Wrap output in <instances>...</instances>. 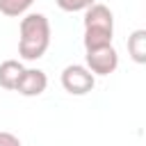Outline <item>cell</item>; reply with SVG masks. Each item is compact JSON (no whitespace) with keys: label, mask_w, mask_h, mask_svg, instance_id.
<instances>
[{"label":"cell","mask_w":146,"mask_h":146,"mask_svg":"<svg viewBox=\"0 0 146 146\" xmlns=\"http://www.w3.org/2000/svg\"><path fill=\"white\" fill-rule=\"evenodd\" d=\"M18 55L25 62L41 59L50 46V21L43 14H25L21 18Z\"/></svg>","instance_id":"cell-1"},{"label":"cell","mask_w":146,"mask_h":146,"mask_svg":"<svg viewBox=\"0 0 146 146\" xmlns=\"http://www.w3.org/2000/svg\"><path fill=\"white\" fill-rule=\"evenodd\" d=\"M25 66L18 62V59H5L0 64V87L7 89V91H14L16 84H18V78L23 75Z\"/></svg>","instance_id":"cell-7"},{"label":"cell","mask_w":146,"mask_h":146,"mask_svg":"<svg viewBox=\"0 0 146 146\" xmlns=\"http://www.w3.org/2000/svg\"><path fill=\"white\" fill-rule=\"evenodd\" d=\"M112 39H114V30H103V27H84V36H82L84 52H87V50H98V48L112 46Z\"/></svg>","instance_id":"cell-6"},{"label":"cell","mask_w":146,"mask_h":146,"mask_svg":"<svg viewBox=\"0 0 146 146\" xmlns=\"http://www.w3.org/2000/svg\"><path fill=\"white\" fill-rule=\"evenodd\" d=\"M84 27H103V30H114V14L110 7L94 2L91 7L84 9Z\"/></svg>","instance_id":"cell-5"},{"label":"cell","mask_w":146,"mask_h":146,"mask_svg":"<svg viewBox=\"0 0 146 146\" xmlns=\"http://www.w3.org/2000/svg\"><path fill=\"white\" fill-rule=\"evenodd\" d=\"M128 55L135 64H146V30L139 27L128 36Z\"/></svg>","instance_id":"cell-8"},{"label":"cell","mask_w":146,"mask_h":146,"mask_svg":"<svg viewBox=\"0 0 146 146\" xmlns=\"http://www.w3.org/2000/svg\"><path fill=\"white\" fill-rule=\"evenodd\" d=\"M57 2V7L62 9V11H84L87 7H91L96 0H55Z\"/></svg>","instance_id":"cell-10"},{"label":"cell","mask_w":146,"mask_h":146,"mask_svg":"<svg viewBox=\"0 0 146 146\" xmlns=\"http://www.w3.org/2000/svg\"><path fill=\"white\" fill-rule=\"evenodd\" d=\"M46 87H48V75L41 68H25L14 91H18L25 98H34V96H41Z\"/></svg>","instance_id":"cell-4"},{"label":"cell","mask_w":146,"mask_h":146,"mask_svg":"<svg viewBox=\"0 0 146 146\" xmlns=\"http://www.w3.org/2000/svg\"><path fill=\"white\" fill-rule=\"evenodd\" d=\"M84 66L94 75H110L119 66V52H116L114 46H105V48H98V50H87Z\"/></svg>","instance_id":"cell-3"},{"label":"cell","mask_w":146,"mask_h":146,"mask_svg":"<svg viewBox=\"0 0 146 146\" xmlns=\"http://www.w3.org/2000/svg\"><path fill=\"white\" fill-rule=\"evenodd\" d=\"M59 82H62L64 91H68L71 96H84L96 87V75L84 64H68L62 71Z\"/></svg>","instance_id":"cell-2"},{"label":"cell","mask_w":146,"mask_h":146,"mask_svg":"<svg viewBox=\"0 0 146 146\" xmlns=\"http://www.w3.org/2000/svg\"><path fill=\"white\" fill-rule=\"evenodd\" d=\"M34 0H0V14L9 16V18H16V16H23L30 7H32Z\"/></svg>","instance_id":"cell-9"},{"label":"cell","mask_w":146,"mask_h":146,"mask_svg":"<svg viewBox=\"0 0 146 146\" xmlns=\"http://www.w3.org/2000/svg\"><path fill=\"white\" fill-rule=\"evenodd\" d=\"M0 146H21V139H18L14 132L0 130Z\"/></svg>","instance_id":"cell-11"}]
</instances>
